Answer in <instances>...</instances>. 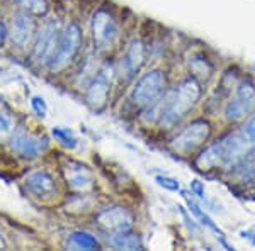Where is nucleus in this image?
Segmentation results:
<instances>
[{
	"instance_id": "7",
	"label": "nucleus",
	"mask_w": 255,
	"mask_h": 251,
	"mask_svg": "<svg viewBox=\"0 0 255 251\" xmlns=\"http://www.w3.org/2000/svg\"><path fill=\"white\" fill-rule=\"evenodd\" d=\"M60 36H61V26L58 20H49V22L44 24L36 32V41H34V46H32V56H34V60L43 61L44 65H48V61L51 60L53 53L56 49Z\"/></svg>"
},
{
	"instance_id": "1",
	"label": "nucleus",
	"mask_w": 255,
	"mask_h": 251,
	"mask_svg": "<svg viewBox=\"0 0 255 251\" xmlns=\"http://www.w3.org/2000/svg\"><path fill=\"white\" fill-rule=\"evenodd\" d=\"M201 97V85L196 78H186L179 88L174 92L165 93V107H163V114L160 117V124L165 129L174 127L189 110L192 109Z\"/></svg>"
},
{
	"instance_id": "13",
	"label": "nucleus",
	"mask_w": 255,
	"mask_h": 251,
	"mask_svg": "<svg viewBox=\"0 0 255 251\" xmlns=\"http://www.w3.org/2000/svg\"><path fill=\"white\" fill-rule=\"evenodd\" d=\"M63 175L70 188L75 192H87L94 187V178L92 173L85 165L82 163H68L63 168Z\"/></svg>"
},
{
	"instance_id": "9",
	"label": "nucleus",
	"mask_w": 255,
	"mask_h": 251,
	"mask_svg": "<svg viewBox=\"0 0 255 251\" xmlns=\"http://www.w3.org/2000/svg\"><path fill=\"white\" fill-rule=\"evenodd\" d=\"M10 148L22 158L34 160L48 148V141L44 138L31 136L24 127H17L10 134Z\"/></svg>"
},
{
	"instance_id": "23",
	"label": "nucleus",
	"mask_w": 255,
	"mask_h": 251,
	"mask_svg": "<svg viewBox=\"0 0 255 251\" xmlns=\"http://www.w3.org/2000/svg\"><path fill=\"white\" fill-rule=\"evenodd\" d=\"M155 180H157L158 185L165 187L167 190H179V182H177L175 178H170V176H165V175H160Z\"/></svg>"
},
{
	"instance_id": "5",
	"label": "nucleus",
	"mask_w": 255,
	"mask_h": 251,
	"mask_svg": "<svg viewBox=\"0 0 255 251\" xmlns=\"http://www.w3.org/2000/svg\"><path fill=\"white\" fill-rule=\"evenodd\" d=\"M255 109V85L250 80H242L237 87L235 98L228 102L225 109L226 119L232 122H240L249 117Z\"/></svg>"
},
{
	"instance_id": "20",
	"label": "nucleus",
	"mask_w": 255,
	"mask_h": 251,
	"mask_svg": "<svg viewBox=\"0 0 255 251\" xmlns=\"http://www.w3.org/2000/svg\"><path fill=\"white\" fill-rule=\"evenodd\" d=\"M53 136H55L56 141H60L63 146H67V148H75L77 146L75 134H73V131L68 129V127H63V126L53 127Z\"/></svg>"
},
{
	"instance_id": "15",
	"label": "nucleus",
	"mask_w": 255,
	"mask_h": 251,
	"mask_svg": "<svg viewBox=\"0 0 255 251\" xmlns=\"http://www.w3.org/2000/svg\"><path fill=\"white\" fill-rule=\"evenodd\" d=\"M233 175L240 183L247 187H255V156H250L238 163L237 167H233Z\"/></svg>"
},
{
	"instance_id": "17",
	"label": "nucleus",
	"mask_w": 255,
	"mask_h": 251,
	"mask_svg": "<svg viewBox=\"0 0 255 251\" xmlns=\"http://www.w3.org/2000/svg\"><path fill=\"white\" fill-rule=\"evenodd\" d=\"M111 245L118 250H143V243L139 240V236L131 231L113 234Z\"/></svg>"
},
{
	"instance_id": "25",
	"label": "nucleus",
	"mask_w": 255,
	"mask_h": 251,
	"mask_svg": "<svg viewBox=\"0 0 255 251\" xmlns=\"http://www.w3.org/2000/svg\"><path fill=\"white\" fill-rule=\"evenodd\" d=\"M192 190L196 192V195L204 197V188H203V185L197 182V180H194V183H192Z\"/></svg>"
},
{
	"instance_id": "26",
	"label": "nucleus",
	"mask_w": 255,
	"mask_h": 251,
	"mask_svg": "<svg viewBox=\"0 0 255 251\" xmlns=\"http://www.w3.org/2000/svg\"><path fill=\"white\" fill-rule=\"evenodd\" d=\"M7 248V241L5 238L2 236V233H0V250H5Z\"/></svg>"
},
{
	"instance_id": "11",
	"label": "nucleus",
	"mask_w": 255,
	"mask_h": 251,
	"mask_svg": "<svg viewBox=\"0 0 255 251\" xmlns=\"http://www.w3.org/2000/svg\"><path fill=\"white\" fill-rule=\"evenodd\" d=\"M9 36L12 39V44H15L19 49H24L29 46L31 41L36 38V24L34 19L27 14H17L12 20V26L9 29Z\"/></svg>"
},
{
	"instance_id": "8",
	"label": "nucleus",
	"mask_w": 255,
	"mask_h": 251,
	"mask_svg": "<svg viewBox=\"0 0 255 251\" xmlns=\"http://www.w3.org/2000/svg\"><path fill=\"white\" fill-rule=\"evenodd\" d=\"M92 38L99 49H108L118 38V24L109 10L101 9L92 15Z\"/></svg>"
},
{
	"instance_id": "21",
	"label": "nucleus",
	"mask_w": 255,
	"mask_h": 251,
	"mask_svg": "<svg viewBox=\"0 0 255 251\" xmlns=\"http://www.w3.org/2000/svg\"><path fill=\"white\" fill-rule=\"evenodd\" d=\"M12 131H14V122H12L10 116L5 112H0V138L10 136Z\"/></svg>"
},
{
	"instance_id": "3",
	"label": "nucleus",
	"mask_w": 255,
	"mask_h": 251,
	"mask_svg": "<svg viewBox=\"0 0 255 251\" xmlns=\"http://www.w3.org/2000/svg\"><path fill=\"white\" fill-rule=\"evenodd\" d=\"M167 90V77L162 70H151L150 73L143 75L134 85L131 92V102L133 105L145 109L151 102L158 100Z\"/></svg>"
},
{
	"instance_id": "16",
	"label": "nucleus",
	"mask_w": 255,
	"mask_h": 251,
	"mask_svg": "<svg viewBox=\"0 0 255 251\" xmlns=\"http://www.w3.org/2000/svg\"><path fill=\"white\" fill-rule=\"evenodd\" d=\"M68 246L73 250H101V243L87 231H75L70 234Z\"/></svg>"
},
{
	"instance_id": "22",
	"label": "nucleus",
	"mask_w": 255,
	"mask_h": 251,
	"mask_svg": "<svg viewBox=\"0 0 255 251\" xmlns=\"http://www.w3.org/2000/svg\"><path fill=\"white\" fill-rule=\"evenodd\" d=\"M31 105H32L34 112L38 114L39 117H46V114H48V105H46V102H44V98H43V97L34 95V97L31 98Z\"/></svg>"
},
{
	"instance_id": "19",
	"label": "nucleus",
	"mask_w": 255,
	"mask_h": 251,
	"mask_svg": "<svg viewBox=\"0 0 255 251\" xmlns=\"http://www.w3.org/2000/svg\"><path fill=\"white\" fill-rule=\"evenodd\" d=\"M189 70L192 73V78L199 80H208L213 73V67L209 65V61L206 58H201V56H194L189 61Z\"/></svg>"
},
{
	"instance_id": "24",
	"label": "nucleus",
	"mask_w": 255,
	"mask_h": 251,
	"mask_svg": "<svg viewBox=\"0 0 255 251\" xmlns=\"http://www.w3.org/2000/svg\"><path fill=\"white\" fill-rule=\"evenodd\" d=\"M7 38H9V29H7L5 22H0V48H3Z\"/></svg>"
},
{
	"instance_id": "14",
	"label": "nucleus",
	"mask_w": 255,
	"mask_h": 251,
	"mask_svg": "<svg viewBox=\"0 0 255 251\" xmlns=\"http://www.w3.org/2000/svg\"><path fill=\"white\" fill-rule=\"evenodd\" d=\"M26 187L29 188V192H32L38 197H49L56 190L55 178H53L48 171H43V170L32 171L31 175H27Z\"/></svg>"
},
{
	"instance_id": "18",
	"label": "nucleus",
	"mask_w": 255,
	"mask_h": 251,
	"mask_svg": "<svg viewBox=\"0 0 255 251\" xmlns=\"http://www.w3.org/2000/svg\"><path fill=\"white\" fill-rule=\"evenodd\" d=\"M24 14L31 17H46L49 12L48 0H17Z\"/></svg>"
},
{
	"instance_id": "2",
	"label": "nucleus",
	"mask_w": 255,
	"mask_h": 251,
	"mask_svg": "<svg viewBox=\"0 0 255 251\" xmlns=\"http://www.w3.org/2000/svg\"><path fill=\"white\" fill-rule=\"evenodd\" d=\"M82 44H84V32L77 22H70L63 31H61L60 41L56 44V49L53 53L51 60L48 61L46 67L53 73L63 72L72 61L77 58Z\"/></svg>"
},
{
	"instance_id": "6",
	"label": "nucleus",
	"mask_w": 255,
	"mask_h": 251,
	"mask_svg": "<svg viewBox=\"0 0 255 251\" xmlns=\"http://www.w3.org/2000/svg\"><path fill=\"white\" fill-rule=\"evenodd\" d=\"M209 136H211V124L204 119H199L191 122L180 134H177L170 146L179 153H192L208 141Z\"/></svg>"
},
{
	"instance_id": "12",
	"label": "nucleus",
	"mask_w": 255,
	"mask_h": 251,
	"mask_svg": "<svg viewBox=\"0 0 255 251\" xmlns=\"http://www.w3.org/2000/svg\"><path fill=\"white\" fill-rule=\"evenodd\" d=\"M146 61V48L143 41L133 39L126 49V55L121 61V73H125L126 78H133L141 70Z\"/></svg>"
},
{
	"instance_id": "10",
	"label": "nucleus",
	"mask_w": 255,
	"mask_h": 251,
	"mask_svg": "<svg viewBox=\"0 0 255 251\" xmlns=\"http://www.w3.org/2000/svg\"><path fill=\"white\" fill-rule=\"evenodd\" d=\"M97 224L106 231L118 234L133 229V216L125 207H111L97 214Z\"/></svg>"
},
{
	"instance_id": "4",
	"label": "nucleus",
	"mask_w": 255,
	"mask_h": 251,
	"mask_svg": "<svg viewBox=\"0 0 255 251\" xmlns=\"http://www.w3.org/2000/svg\"><path fill=\"white\" fill-rule=\"evenodd\" d=\"M114 78V68L111 65H104L96 77H94L92 84L89 85L87 93H85V102L94 112H101L106 109L109 100L111 84Z\"/></svg>"
}]
</instances>
